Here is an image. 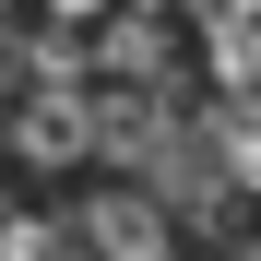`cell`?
Here are the masks:
<instances>
[{
  "instance_id": "1",
  "label": "cell",
  "mask_w": 261,
  "mask_h": 261,
  "mask_svg": "<svg viewBox=\"0 0 261 261\" xmlns=\"http://www.w3.org/2000/svg\"><path fill=\"white\" fill-rule=\"evenodd\" d=\"M83 71H95V83H130V95H178V83H190V36H178V12H154V0H107Z\"/></svg>"
},
{
  "instance_id": "2",
  "label": "cell",
  "mask_w": 261,
  "mask_h": 261,
  "mask_svg": "<svg viewBox=\"0 0 261 261\" xmlns=\"http://www.w3.org/2000/svg\"><path fill=\"white\" fill-rule=\"evenodd\" d=\"M0 154L60 178V166H95V83H24V107L0 119Z\"/></svg>"
},
{
  "instance_id": "3",
  "label": "cell",
  "mask_w": 261,
  "mask_h": 261,
  "mask_svg": "<svg viewBox=\"0 0 261 261\" xmlns=\"http://www.w3.org/2000/svg\"><path fill=\"white\" fill-rule=\"evenodd\" d=\"M60 238L71 249H95V261H166L178 249V226H166V202L130 178V190H83L71 214H60Z\"/></svg>"
},
{
  "instance_id": "4",
  "label": "cell",
  "mask_w": 261,
  "mask_h": 261,
  "mask_svg": "<svg viewBox=\"0 0 261 261\" xmlns=\"http://www.w3.org/2000/svg\"><path fill=\"white\" fill-rule=\"evenodd\" d=\"M60 249V214H0V261H48Z\"/></svg>"
},
{
  "instance_id": "5",
  "label": "cell",
  "mask_w": 261,
  "mask_h": 261,
  "mask_svg": "<svg viewBox=\"0 0 261 261\" xmlns=\"http://www.w3.org/2000/svg\"><path fill=\"white\" fill-rule=\"evenodd\" d=\"M48 12H60V24H95V12H107V0H48Z\"/></svg>"
},
{
  "instance_id": "6",
  "label": "cell",
  "mask_w": 261,
  "mask_h": 261,
  "mask_svg": "<svg viewBox=\"0 0 261 261\" xmlns=\"http://www.w3.org/2000/svg\"><path fill=\"white\" fill-rule=\"evenodd\" d=\"M48 261H95V249H71V238H60V249H48Z\"/></svg>"
}]
</instances>
